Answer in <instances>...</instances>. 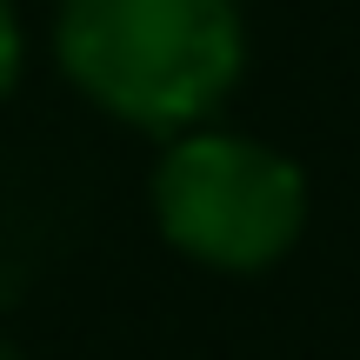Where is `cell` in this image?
<instances>
[{"instance_id":"obj_1","label":"cell","mask_w":360,"mask_h":360,"mask_svg":"<svg viewBox=\"0 0 360 360\" xmlns=\"http://www.w3.org/2000/svg\"><path fill=\"white\" fill-rule=\"evenodd\" d=\"M60 60L107 114L180 134L227 101L247 34L233 0H60Z\"/></svg>"},{"instance_id":"obj_2","label":"cell","mask_w":360,"mask_h":360,"mask_svg":"<svg viewBox=\"0 0 360 360\" xmlns=\"http://www.w3.org/2000/svg\"><path fill=\"white\" fill-rule=\"evenodd\" d=\"M154 214L180 254L227 274H254L294 247L307 220V180L260 141L193 134L174 141L154 167Z\"/></svg>"},{"instance_id":"obj_4","label":"cell","mask_w":360,"mask_h":360,"mask_svg":"<svg viewBox=\"0 0 360 360\" xmlns=\"http://www.w3.org/2000/svg\"><path fill=\"white\" fill-rule=\"evenodd\" d=\"M0 360H20V354H13V347H7V340H0Z\"/></svg>"},{"instance_id":"obj_3","label":"cell","mask_w":360,"mask_h":360,"mask_svg":"<svg viewBox=\"0 0 360 360\" xmlns=\"http://www.w3.org/2000/svg\"><path fill=\"white\" fill-rule=\"evenodd\" d=\"M20 80V27H13V7L0 0V94Z\"/></svg>"}]
</instances>
